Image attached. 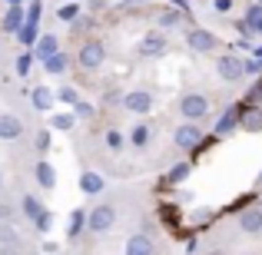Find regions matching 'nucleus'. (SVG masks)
Instances as JSON below:
<instances>
[{
  "label": "nucleus",
  "instance_id": "f257e3e1",
  "mask_svg": "<svg viewBox=\"0 0 262 255\" xmlns=\"http://www.w3.org/2000/svg\"><path fill=\"white\" fill-rule=\"evenodd\" d=\"M113 222H116V209L113 205H96V209H90L86 212V229L90 232H106V229H113Z\"/></svg>",
  "mask_w": 262,
  "mask_h": 255
},
{
  "label": "nucleus",
  "instance_id": "f03ea898",
  "mask_svg": "<svg viewBox=\"0 0 262 255\" xmlns=\"http://www.w3.org/2000/svg\"><path fill=\"white\" fill-rule=\"evenodd\" d=\"M179 113L186 116V120H203L206 113H209V100L206 96H199V93H189V96H183L179 100Z\"/></svg>",
  "mask_w": 262,
  "mask_h": 255
},
{
  "label": "nucleus",
  "instance_id": "7ed1b4c3",
  "mask_svg": "<svg viewBox=\"0 0 262 255\" xmlns=\"http://www.w3.org/2000/svg\"><path fill=\"white\" fill-rule=\"evenodd\" d=\"M173 140H176V146H179V149H196L199 143H203V129H199L196 123H186V126H179V129H176Z\"/></svg>",
  "mask_w": 262,
  "mask_h": 255
},
{
  "label": "nucleus",
  "instance_id": "20e7f679",
  "mask_svg": "<svg viewBox=\"0 0 262 255\" xmlns=\"http://www.w3.org/2000/svg\"><path fill=\"white\" fill-rule=\"evenodd\" d=\"M123 106H126L129 113H149V109H153V93H146V89L126 93L123 96Z\"/></svg>",
  "mask_w": 262,
  "mask_h": 255
},
{
  "label": "nucleus",
  "instance_id": "39448f33",
  "mask_svg": "<svg viewBox=\"0 0 262 255\" xmlns=\"http://www.w3.org/2000/svg\"><path fill=\"white\" fill-rule=\"evenodd\" d=\"M216 70H219V77L229 80V83H232V80H239V77L246 73V70H243V60H239V57H219Z\"/></svg>",
  "mask_w": 262,
  "mask_h": 255
},
{
  "label": "nucleus",
  "instance_id": "423d86ee",
  "mask_svg": "<svg viewBox=\"0 0 262 255\" xmlns=\"http://www.w3.org/2000/svg\"><path fill=\"white\" fill-rule=\"evenodd\" d=\"M103 60H106V50H103L100 43H86L83 50H80V66H86V70H96Z\"/></svg>",
  "mask_w": 262,
  "mask_h": 255
},
{
  "label": "nucleus",
  "instance_id": "0eeeda50",
  "mask_svg": "<svg viewBox=\"0 0 262 255\" xmlns=\"http://www.w3.org/2000/svg\"><path fill=\"white\" fill-rule=\"evenodd\" d=\"M186 43H189V50H196V53H206V50H212V47H216V37H212L209 30H189Z\"/></svg>",
  "mask_w": 262,
  "mask_h": 255
},
{
  "label": "nucleus",
  "instance_id": "6e6552de",
  "mask_svg": "<svg viewBox=\"0 0 262 255\" xmlns=\"http://www.w3.org/2000/svg\"><path fill=\"white\" fill-rule=\"evenodd\" d=\"M239 229H243L246 236H259L262 232V209H246L243 216H239Z\"/></svg>",
  "mask_w": 262,
  "mask_h": 255
},
{
  "label": "nucleus",
  "instance_id": "1a4fd4ad",
  "mask_svg": "<svg viewBox=\"0 0 262 255\" xmlns=\"http://www.w3.org/2000/svg\"><path fill=\"white\" fill-rule=\"evenodd\" d=\"M20 136H24V123L17 116L4 113L0 116V140H20Z\"/></svg>",
  "mask_w": 262,
  "mask_h": 255
},
{
  "label": "nucleus",
  "instance_id": "9d476101",
  "mask_svg": "<svg viewBox=\"0 0 262 255\" xmlns=\"http://www.w3.org/2000/svg\"><path fill=\"white\" fill-rule=\"evenodd\" d=\"M126 255H153V239L136 232V236L126 239Z\"/></svg>",
  "mask_w": 262,
  "mask_h": 255
},
{
  "label": "nucleus",
  "instance_id": "9b49d317",
  "mask_svg": "<svg viewBox=\"0 0 262 255\" xmlns=\"http://www.w3.org/2000/svg\"><path fill=\"white\" fill-rule=\"evenodd\" d=\"M80 189H83L86 196H100V192L106 189V179H103L100 172H83V176H80Z\"/></svg>",
  "mask_w": 262,
  "mask_h": 255
},
{
  "label": "nucleus",
  "instance_id": "f8f14e48",
  "mask_svg": "<svg viewBox=\"0 0 262 255\" xmlns=\"http://www.w3.org/2000/svg\"><path fill=\"white\" fill-rule=\"evenodd\" d=\"M163 47H166V40H163L160 33H149V37H143L140 53L143 57H156V53H163Z\"/></svg>",
  "mask_w": 262,
  "mask_h": 255
},
{
  "label": "nucleus",
  "instance_id": "ddd939ff",
  "mask_svg": "<svg viewBox=\"0 0 262 255\" xmlns=\"http://www.w3.org/2000/svg\"><path fill=\"white\" fill-rule=\"evenodd\" d=\"M20 27H24V7H10L7 17H4V30L7 33H17Z\"/></svg>",
  "mask_w": 262,
  "mask_h": 255
},
{
  "label": "nucleus",
  "instance_id": "4468645a",
  "mask_svg": "<svg viewBox=\"0 0 262 255\" xmlns=\"http://www.w3.org/2000/svg\"><path fill=\"white\" fill-rule=\"evenodd\" d=\"M37 182L43 186V189H53V186H57V172H53L50 163H37Z\"/></svg>",
  "mask_w": 262,
  "mask_h": 255
},
{
  "label": "nucleus",
  "instance_id": "2eb2a0df",
  "mask_svg": "<svg viewBox=\"0 0 262 255\" xmlns=\"http://www.w3.org/2000/svg\"><path fill=\"white\" fill-rule=\"evenodd\" d=\"M83 225H86V209H73L70 222H67V236H73V239H77L80 232H83Z\"/></svg>",
  "mask_w": 262,
  "mask_h": 255
},
{
  "label": "nucleus",
  "instance_id": "dca6fc26",
  "mask_svg": "<svg viewBox=\"0 0 262 255\" xmlns=\"http://www.w3.org/2000/svg\"><path fill=\"white\" fill-rule=\"evenodd\" d=\"M243 30H256V33H262V4L249 7V13H246V24H243Z\"/></svg>",
  "mask_w": 262,
  "mask_h": 255
},
{
  "label": "nucleus",
  "instance_id": "f3484780",
  "mask_svg": "<svg viewBox=\"0 0 262 255\" xmlns=\"http://www.w3.org/2000/svg\"><path fill=\"white\" fill-rule=\"evenodd\" d=\"M30 100H33V106H37V109H50V106H53V93H50L47 86H37V89L30 93Z\"/></svg>",
  "mask_w": 262,
  "mask_h": 255
},
{
  "label": "nucleus",
  "instance_id": "a211bd4d",
  "mask_svg": "<svg viewBox=\"0 0 262 255\" xmlns=\"http://www.w3.org/2000/svg\"><path fill=\"white\" fill-rule=\"evenodd\" d=\"M50 53H57V37H53V33H43V37L37 40V57L43 60V57H50Z\"/></svg>",
  "mask_w": 262,
  "mask_h": 255
},
{
  "label": "nucleus",
  "instance_id": "6ab92c4d",
  "mask_svg": "<svg viewBox=\"0 0 262 255\" xmlns=\"http://www.w3.org/2000/svg\"><path fill=\"white\" fill-rule=\"evenodd\" d=\"M43 66H47V73H63L67 70V57L63 53H50V57H43Z\"/></svg>",
  "mask_w": 262,
  "mask_h": 255
},
{
  "label": "nucleus",
  "instance_id": "aec40b11",
  "mask_svg": "<svg viewBox=\"0 0 262 255\" xmlns=\"http://www.w3.org/2000/svg\"><path fill=\"white\" fill-rule=\"evenodd\" d=\"M243 126L252 129V133H259V129H262V109H249V113H246V120H243Z\"/></svg>",
  "mask_w": 262,
  "mask_h": 255
},
{
  "label": "nucleus",
  "instance_id": "412c9836",
  "mask_svg": "<svg viewBox=\"0 0 262 255\" xmlns=\"http://www.w3.org/2000/svg\"><path fill=\"white\" fill-rule=\"evenodd\" d=\"M232 126H236V113L226 109V113L219 116V123H216V133H232Z\"/></svg>",
  "mask_w": 262,
  "mask_h": 255
},
{
  "label": "nucleus",
  "instance_id": "4be33fe9",
  "mask_svg": "<svg viewBox=\"0 0 262 255\" xmlns=\"http://www.w3.org/2000/svg\"><path fill=\"white\" fill-rule=\"evenodd\" d=\"M17 33H20V43H27V47L37 43V24H24Z\"/></svg>",
  "mask_w": 262,
  "mask_h": 255
},
{
  "label": "nucleus",
  "instance_id": "5701e85b",
  "mask_svg": "<svg viewBox=\"0 0 262 255\" xmlns=\"http://www.w3.org/2000/svg\"><path fill=\"white\" fill-rule=\"evenodd\" d=\"M129 140H133V146H146V140H149V126H133V136H129Z\"/></svg>",
  "mask_w": 262,
  "mask_h": 255
},
{
  "label": "nucleus",
  "instance_id": "b1692460",
  "mask_svg": "<svg viewBox=\"0 0 262 255\" xmlns=\"http://www.w3.org/2000/svg\"><path fill=\"white\" fill-rule=\"evenodd\" d=\"M33 222H37V229H40V232H50V225H53V216H50L47 209H40L37 216H33Z\"/></svg>",
  "mask_w": 262,
  "mask_h": 255
},
{
  "label": "nucleus",
  "instance_id": "393cba45",
  "mask_svg": "<svg viewBox=\"0 0 262 255\" xmlns=\"http://www.w3.org/2000/svg\"><path fill=\"white\" fill-rule=\"evenodd\" d=\"M40 209H43V205H40V202H37L33 196H24V216H30V219H33V216H37Z\"/></svg>",
  "mask_w": 262,
  "mask_h": 255
},
{
  "label": "nucleus",
  "instance_id": "a878e982",
  "mask_svg": "<svg viewBox=\"0 0 262 255\" xmlns=\"http://www.w3.org/2000/svg\"><path fill=\"white\" fill-rule=\"evenodd\" d=\"M53 129H73V113H60V116H53Z\"/></svg>",
  "mask_w": 262,
  "mask_h": 255
},
{
  "label": "nucleus",
  "instance_id": "bb28decb",
  "mask_svg": "<svg viewBox=\"0 0 262 255\" xmlns=\"http://www.w3.org/2000/svg\"><path fill=\"white\" fill-rule=\"evenodd\" d=\"M0 245H17V232L10 225H0Z\"/></svg>",
  "mask_w": 262,
  "mask_h": 255
},
{
  "label": "nucleus",
  "instance_id": "cd10ccee",
  "mask_svg": "<svg viewBox=\"0 0 262 255\" xmlns=\"http://www.w3.org/2000/svg\"><path fill=\"white\" fill-rule=\"evenodd\" d=\"M163 27H173V24H183V10H166L163 13Z\"/></svg>",
  "mask_w": 262,
  "mask_h": 255
},
{
  "label": "nucleus",
  "instance_id": "c85d7f7f",
  "mask_svg": "<svg viewBox=\"0 0 262 255\" xmlns=\"http://www.w3.org/2000/svg\"><path fill=\"white\" fill-rule=\"evenodd\" d=\"M189 176V163H179V166L169 172V182H179V179H186Z\"/></svg>",
  "mask_w": 262,
  "mask_h": 255
},
{
  "label": "nucleus",
  "instance_id": "c756f323",
  "mask_svg": "<svg viewBox=\"0 0 262 255\" xmlns=\"http://www.w3.org/2000/svg\"><path fill=\"white\" fill-rule=\"evenodd\" d=\"M77 4H63V7H60V20H77Z\"/></svg>",
  "mask_w": 262,
  "mask_h": 255
},
{
  "label": "nucleus",
  "instance_id": "7c9ffc66",
  "mask_svg": "<svg viewBox=\"0 0 262 255\" xmlns=\"http://www.w3.org/2000/svg\"><path fill=\"white\" fill-rule=\"evenodd\" d=\"M17 73H20V77H27V73H30V53H24V57L17 60Z\"/></svg>",
  "mask_w": 262,
  "mask_h": 255
},
{
  "label": "nucleus",
  "instance_id": "2f4dec72",
  "mask_svg": "<svg viewBox=\"0 0 262 255\" xmlns=\"http://www.w3.org/2000/svg\"><path fill=\"white\" fill-rule=\"evenodd\" d=\"M60 100H63V103H77V93H73L70 86H63V89H60Z\"/></svg>",
  "mask_w": 262,
  "mask_h": 255
},
{
  "label": "nucleus",
  "instance_id": "473e14b6",
  "mask_svg": "<svg viewBox=\"0 0 262 255\" xmlns=\"http://www.w3.org/2000/svg\"><path fill=\"white\" fill-rule=\"evenodd\" d=\"M7 219H13V205L0 202V222H7Z\"/></svg>",
  "mask_w": 262,
  "mask_h": 255
},
{
  "label": "nucleus",
  "instance_id": "72a5a7b5",
  "mask_svg": "<svg viewBox=\"0 0 262 255\" xmlns=\"http://www.w3.org/2000/svg\"><path fill=\"white\" fill-rule=\"evenodd\" d=\"M37 149H50V133H40L37 136Z\"/></svg>",
  "mask_w": 262,
  "mask_h": 255
},
{
  "label": "nucleus",
  "instance_id": "f704fd0d",
  "mask_svg": "<svg viewBox=\"0 0 262 255\" xmlns=\"http://www.w3.org/2000/svg\"><path fill=\"white\" fill-rule=\"evenodd\" d=\"M73 106H77V113H80V116H90V113H93V106H90V103H80V100H77Z\"/></svg>",
  "mask_w": 262,
  "mask_h": 255
},
{
  "label": "nucleus",
  "instance_id": "c9c22d12",
  "mask_svg": "<svg viewBox=\"0 0 262 255\" xmlns=\"http://www.w3.org/2000/svg\"><path fill=\"white\" fill-rule=\"evenodd\" d=\"M106 143H110V146H113V149H120L123 136H120V133H106Z\"/></svg>",
  "mask_w": 262,
  "mask_h": 255
},
{
  "label": "nucleus",
  "instance_id": "e433bc0d",
  "mask_svg": "<svg viewBox=\"0 0 262 255\" xmlns=\"http://www.w3.org/2000/svg\"><path fill=\"white\" fill-rule=\"evenodd\" d=\"M0 255H20L17 245H0Z\"/></svg>",
  "mask_w": 262,
  "mask_h": 255
},
{
  "label": "nucleus",
  "instance_id": "4c0bfd02",
  "mask_svg": "<svg viewBox=\"0 0 262 255\" xmlns=\"http://www.w3.org/2000/svg\"><path fill=\"white\" fill-rule=\"evenodd\" d=\"M229 7H232V0H216V10H223V13H226Z\"/></svg>",
  "mask_w": 262,
  "mask_h": 255
},
{
  "label": "nucleus",
  "instance_id": "58836bf2",
  "mask_svg": "<svg viewBox=\"0 0 262 255\" xmlns=\"http://www.w3.org/2000/svg\"><path fill=\"white\" fill-rule=\"evenodd\" d=\"M173 4H176V7H186V4H189V0H173Z\"/></svg>",
  "mask_w": 262,
  "mask_h": 255
},
{
  "label": "nucleus",
  "instance_id": "ea45409f",
  "mask_svg": "<svg viewBox=\"0 0 262 255\" xmlns=\"http://www.w3.org/2000/svg\"><path fill=\"white\" fill-rule=\"evenodd\" d=\"M7 4H10V7H20V0H7Z\"/></svg>",
  "mask_w": 262,
  "mask_h": 255
},
{
  "label": "nucleus",
  "instance_id": "a19ab883",
  "mask_svg": "<svg viewBox=\"0 0 262 255\" xmlns=\"http://www.w3.org/2000/svg\"><path fill=\"white\" fill-rule=\"evenodd\" d=\"M67 4H73V0H67Z\"/></svg>",
  "mask_w": 262,
  "mask_h": 255
},
{
  "label": "nucleus",
  "instance_id": "79ce46f5",
  "mask_svg": "<svg viewBox=\"0 0 262 255\" xmlns=\"http://www.w3.org/2000/svg\"><path fill=\"white\" fill-rule=\"evenodd\" d=\"M0 186H4V179H0Z\"/></svg>",
  "mask_w": 262,
  "mask_h": 255
},
{
  "label": "nucleus",
  "instance_id": "37998d69",
  "mask_svg": "<svg viewBox=\"0 0 262 255\" xmlns=\"http://www.w3.org/2000/svg\"><path fill=\"white\" fill-rule=\"evenodd\" d=\"M259 4H262V0H259Z\"/></svg>",
  "mask_w": 262,
  "mask_h": 255
}]
</instances>
